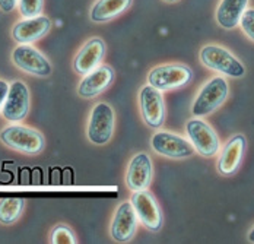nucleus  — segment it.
<instances>
[{
	"label": "nucleus",
	"instance_id": "nucleus-12",
	"mask_svg": "<svg viewBox=\"0 0 254 244\" xmlns=\"http://www.w3.org/2000/svg\"><path fill=\"white\" fill-rule=\"evenodd\" d=\"M153 165L152 160L148 154L140 152L136 154L128 165L126 172V186L131 192H139V190H146L149 189L152 183Z\"/></svg>",
	"mask_w": 254,
	"mask_h": 244
},
{
	"label": "nucleus",
	"instance_id": "nucleus-22",
	"mask_svg": "<svg viewBox=\"0 0 254 244\" xmlns=\"http://www.w3.org/2000/svg\"><path fill=\"white\" fill-rule=\"evenodd\" d=\"M51 243L54 244H73L76 243V237L72 230L66 225H56L51 231Z\"/></svg>",
	"mask_w": 254,
	"mask_h": 244
},
{
	"label": "nucleus",
	"instance_id": "nucleus-11",
	"mask_svg": "<svg viewBox=\"0 0 254 244\" xmlns=\"http://www.w3.org/2000/svg\"><path fill=\"white\" fill-rule=\"evenodd\" d=\"M29 89L22 81H15L9 85V91L1 107L3 119L10 123L22 122L29 113Z\"/></svg>",
	"mask_w": 254,
	"mask_h": 244
},
{
	"label": "nucleus",
	"instance_id": "nucleus-6",
	"mask_svg": "<svg viewBox=\"0 0 254 244\" xmlns=\"http://www.w3.org/2000/svg\"><path fill=\"white\" fill-rule=\"evenodd\" d=\"M114 110L108 102H98L94 105L89 122H88V129L86 135L91 144L94 145H107L114 132Z\"/></svg>",
	"mask_w": 254,
	"mask_h": 244
},
{
	"label": "nucleus",
	"instance_id": "nucleus-3",
	"mask_svg": "<svg viewBox=\"0 0 254 244\" xmlns=\"http://www.w3.org/2000/svg\"><path fill=\"white\" fill-rule=\"evenodd\" d=\"M199 59L207 69L229 78H243L246 75V66L222 46H204L200 50Z\"/></svg>",
	"mask_w": 254,
	"mask_h": 244
},
{
	"label": "nucleus",
	"instance_id": "nucleus-17",
	"mask_svg": "<svg viewBox=\"0 0 254 244\" xmlns=\"http://www.w3.org/2000/svg\"><path fill=\"white\" fill-rule=\"evenodd\" d=\"M114 79V71L110 66L100 65L94 71L83 76L77 86V95L85 99H92L102 94Z\"/></svg>",
	"mask_w": 254,
	"mask_h": 244
},
{
	"label": "nucleus",
	"instance_id": "nucleus-7",
	"mask_svg": "<svg viewBox=\"0 0 254 244\" xmlns=\"http://www.w3.org/2000/svg\"><path fill=\"white\" fill-rule=\"evenodd\" d=\"M139 108L145 124L153 130H159L165 122V102L162 92L149 83L139 91Z\"/></svg>",
	"mask_w": 254,
	"mask_h": 244
},
{
	"label": "nucleus",
	"instance_id": "nucleus-25",
	"mask_svg": "<svg viewBox=\"0 0 254 244\" xmlns=\"http://www.w3.org/2000/svg\"><path fill=\"white\" fill-rule=\"evenodd\" d=\"M7 91H9V83L3 79H0V113H1V107L4 104V99L7 95Z\"/></svg>",
	"mask_w": 254,
	"mask_h": 244
},
{
	"label": "nucleus",
	"instance_id": "nucleus-14",
	"mask_svg": "<svg viewBox=\"0 0 254 244\" xmlns=\"http://www.w3.org/2000/svg\"><path fill=\"white\" fill-rule=\"evenodd\" d=\"M107 46L100 37L89 38L77 51L73 59V71L77 75L85 76L101 65L102 59L105 57Z\"/></svg>",
	"mask_w": 254,
	"mask_h": 244
},
{
	"label": "nucleus",
	"instance_id": "nucleus-24",
	"mask_svg": "<svg viewBox=\"0 0 254 244\" xmlns=\"http://www.w3.org/2000/svg\"><path fill=\"white\" fill-rule=\"evenodd\" d=\"M18 7V0H0V10L3 13H10Z\"/></svg>",
	"mask_w": 254,
	"mask_h": 244
},
{
	"label": "nucleus",
	"instance_id": "nucleus-9",
	"mask_svg": "<svg viewBox=\"0 0 254 244\" xmlns=\"http://www.w3.org/2000/svg\"><path fill=\"white\" fill-rule=\"evenodd\" d=\"M13 65L22 72L40 78H47L53 72L49 59L31 44H19L12 51Z\"/></svg>",
	"mask_w": 254,
	"mask_h": 244
},
{
	"label": "nucleus",
	"instance_id": "nucleus-13",
	"mask_svg": "<svg viewBox=\"0 0 254 244\" xmlns=\"http://www.w3.org/2000/svg\"><path fill=\"white\" fill-rule=\"evenodd\" d=\"M137 217L130 202H123L113 217L110 234L117 243H128L133 240L137 230Z\"/></svg>",
	"mask_w": 254,
	"mask_h": 244
},
{
	"label": "nucleus",
	"instance_id": "nucleus-10",
	"mask_svg": "<svg viewBox=\"0 0 254 244\" xmlns=\"http://www.w3.org/2000/svg\"><path fill=\"white\" fill-rule=\"evenodd\" d=\"M130 203L133 205L136 217L143 224V227H146L153 233H156L162 228V224H164L162 211H161L159 203L156 202L155 196L148 189L133 192Z\"/></svg>",
	"mask_w": 254,
	"mask_h": 244
},
{
	"label": "nucleus",
	"instance_id": "nucleus-21",
	"mask_svg": "<svg viewBox=\"0 0 254 244\" xmlns=\"http://www.w3.org/2000/svg\"><path fill=\"white\" fill-rule=\"evenodd\" d=\"M44 0H18V10L22 18H34L43 15Z\"/></svg>",
	"mask_w": 254,
	"mask_h": 244
},
{
	"label": "nucleus",
	"instance_id": "nucleus-26",
	"mask_svg": "<svg viewBox=\"0 0 254 244\" xmlns=\"http://www.w3.org/2000/svg\"><path fill=\"white\" fill-rule=\"evenodd\" d=\"M247 239H249V242H250V243H254V228L250 231V233H249Z\"/></svg>",
	"mask_w": 254,
	"mask_h": 244
},
{
	"label": "nucleus",
	"instance_id": "nucleus-19",
	"mask_svg": "<svg viewBox=\"0 0 254 244\" xmlns=\"http://www.w3.org/2000/svg\"><path fill=\"white\" fill-rule=\"evenodd\" d=\"M249 6V0H221L216 9V22L224 29H234Z\"/></svg>",
	"mask_w": 254,
	"mask_h": 244
},
{
	"label": "nucleus",
	"instance_id": "nucleus-18",
	"mask_svg": "<svg viewBox=\"0 0 254 244\" xmlns=\"http://www.w3.org/2000/svg\"><path fill=\"white\" fill-rule=\"evenodd\" d=\"M131 3L133 0H97L89 10V19L95 24L110 22L125 13Z\"/></svg>",
	"mask_w": 254,
	"mask_h": 244
},
{
	"label": "nucleus",
	"instance_id": "nucleus-20",
	"mask_svg": "<svg viewBox=\"0 0 254 244\" xmlns=\"http://www.w3.org/2000/svg\"><path fill=\"white\" fill-rule=\"evenodd\" d=\"M25 206V200L21 197H6L0 200V224L12 225L19 220Z\"/></svg>",
	"mask_w": 254,
	"mask_h": 244
},
{
	"label": "nucleus",
	"instance_id": "nucleus-2",
	"mask_svg": "<svg viewBox=\"0 0 254 244\" xmlns=\"http://www.w3.org/2000/svg\"><path fill=\"white\" fill-rule=\"evenodd\" d=\"M0 141L7 148H12L26 155H37L43 152L46 147L44 136L38 130L21 124H12L4 127L0 132Z\"/></svg>",
	"mask_w": 254,
	"mask_h": 244
},
{
	"label": "nucleus",
	"instance_id": "nucleus-15",
	"mask_svg": "<svg viewBox=\"0 0 254 244\" xmlns=\"http://www.w3.org/2000/svg\"><path fill=\"white\" fill-rule=\"evenodd\" d=\"M246 147H247V141L244 135H234L224 145L218 158V164H216V168L221 175L229 177L240 170Z\"/></svg>",
	"mask_w": 254,
	"mask_h": 244
},
{
	"label": "nucleus",
	"instance_id": "nucleus-1",
	"mask_svg": "<svg viewBox=\"0 0 254 244\" xmlns=\"http://www.w3.org/2000/svg\"><path fill=\"white\" fill-rule=\"evenodd\" d=\"M229 95V85L225 78L215 76L207 81L194 98L191 113L194 117H206L215 113Z\"/></svg>",
	"mask_w": 254,
	"mask_h": 244
},
{
	"label": "nucleus",
	"instance_id": "nucleus-4",
	"mask_svg": "<svg viewBox=\"0 0 254 244\" xmlns=\"http://www.w3.org/2000/svg\"><path fill=\"white\" fill-rule=\"evenodd\" d=\"M148 83L159 89L161 92L164 91H173L180 89L186 86L187 83L191 82L193 79V71L180 63H171V65H161L153 68L148 74Z\"/></svg>",
	"mask_w": 254,
	"mask_h": 244
},
{
	"label": "nucleus",
	"instance_id": "nucleus-27",
	"mask_svg": "<svg viewBox=\"0 0 254 244\" xmlns=\"http://www.w3.org/2000/svg\"><path fill=\"white\" fill-rule=\"evenodd\" d=\"M164 1H167V3H177L180 0H164Z\"/></svg>",
	"mask_w": 254,
	"mask_h": 244
},
{
	"label": "nucleus",
	"instance_id": "nucleus-16",
	"mask_svg": "<svg viewBox=\"0 0 254 244\" xmlns=\"http://www.w3.org/2000/svg\"><path fill=\"white\" fill-rule=\"evenodd\" d=\"M50 29L51 21L44 15L24 18L22 21L13 25L12 38L19 44H31L46 37L50 32Z\"/></svg>",
	"mask_w": 254,
	"mask_h": 244
},
{
	"label": "nucleus",
	"instance_id": "nucleus-8",
	"mask_svg": "<svg viewBox=\"0 0 254 244\" xmlns=\"http://www.w3.org/2000/svg\"><path fill=\"white\" fill-rule=\"evenodd\" d=\"M151 148L158 155L171 160H186L196 152L189 139L165 130H158L151 138Z\"/></svg>",
	"mask_w": 254,
	"mask_h": 244
},
{
	"label": "nucleus",
	"instance_id": "nucleus-23",
	"mask_svg": "<svg viewBox=\"0 0 254 244\" xmlns=\"http://www.w3.org/2000/svg\"><path fill=\"white\" fill-rule=\"evenodd\" d=\"M240 26L247 38L254 43V7H247L240 19Z\"/></svg>",
	"mask_w": 254,
	"mask_h": 244
},
{
	"label": "nucleus",
	"instance_id": "nucleus-5",
	"mask_svg": "<svg viewBox=\"0 0 254 244\" xmlns=\"http://www.w3.org/2000/svg\"><path fill=\"white\" fill-rule=\"evenodd\" d=\"M186 133L189 141L194 148V151L203 158H213L219 149L221 141L215 132V129L204 122L202 117H194L186 124Z\"/></svg>",
	"mask_w": 254,
	"mask_h": 244
}]
</instances>
